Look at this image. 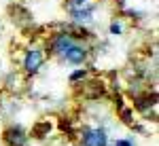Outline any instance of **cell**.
<instances>
[{"instance_id":"6da1fadb","label":"cell","mask_w":159,"mask_h":146,"mask_svg":"<svg viewBox=\"0 0 159 146\" xmlns=\"http://www.w3.org/2000/svg\"><path fill=\"white\" fill-rule=\"evenodd\" d=\"M83 146H108L106 129H102V127L85 129V134H83Z\"/></svg>"},{"instance_id":"7a4b0ae2","label":"cell","mask_w":159,"mask_h":146,"mask_svg":"<svg viewBox=\"0 0 159 146\" xmlns=\"http://www.w3.org/2000/svg\"><path fill=\"white\" fill-rule=\"evenodd\" d=\"M43 61H45L43 51H38V49H30V51L24 55V70L28 74H36L38 70H40V66H43Z\"/></svg>"},{"instance_id":"3957f363","label":"cell","mask_w":159,"mask_h":146,"mask_svg":"<svg viewBox=\"0 0 159 146\" xmlns=\"http://www.w3.org/2000/svg\"><path fill=\"white\" fill-rule=\"evenodd\" d=\"M4 140H7L9 146H25L28 135H25V131L21 127H9L7 134H4Z\"/></svg>"},{"instance_id":"277c9868","label":"cell","mask_w":159,"mask_h":146,"mask_svg":"<svg viewBox=\"0 0 159 146\" xmlns=\"http://www.w3.org/2000/svg\"><path fill=\"white\" fill-rule=\"evenodd\" d=\"M61 57H64L66 61H70V64H83V61H85V57H87V51L81 47V45H76V42H74V45L68 49Z\"/></svg>"},{"instance_id":"5b68a950","label":"cell","mask_w":159,"mask_h":146,"mask_svg":"<svg viewBox=\"0 0 159 146\" xmlns=\"http://www.w3.org/2000/svg\"><path fill=\"white\" fill-rule=\"evenodd\" d=\"M72 45H74V40L68 36V34H60V36H55V40H53V51L60 53V55H64Z\"/></svg>"},{"instance_id":"8992f818","label":"cell","mask_w":159,"mask_h":146,"mask_svg":"<svg viewBox=\"0 0 159 146\" xmlns=\"http://www.w3.org/2000/svg\"><path fill=\"white\" fill-rule=\"evenodd\" d=\"M74 21H89L91 19V9H85V11H72Z\"/></svg>"},{"instance_id":"52a82bcc","label":"cell","mask_w":159,"mask_h":146,"mask_svg":"<svg viewBox=\"0 0 159 146\" xmlns=\"http://www.w3.org/2000/svg\"><path fill=\"white\" fill-rule=\"evenodd\" d=\"M70 9L72 11H85L91 7H89V0H70Z\"/></svg>"},{"instance_id":"ba28073f","label":"cell","mask_w":159,"mask_h":146,"mask_svg":"<svg viewBox=\"0 0 159 146\" xmlns=\"http://www.w3.org/2000/svg\"><path fill=\"white\" fill-rule=\"evenodd\" d=\"M85 70H76V72H72L70 74V81H72V83H76V81H81V78H85Z\"/></svg>"},{"instance_id":"9c48e42d","label":"cell","mask_w":159,"mask_h":146,"mask_svg":"<svg viewBox=\"0 0 159 146\" xmlns=\"http://www.w3.org/2000/svg\"><path fill=\"white\" fill-rule=\"evenodd\" d=\"M121 30H123V25L119 24V21H112V24H110V34L117 36V34H121Z\"/></svg>"},{"instance_id":"30bf717a","label":"cell","mask_w":159,"mask_h":146,"mask_svg":"<svg viewBox=\"0 0 159 146\" xmlns=\"http://www.w3.org/2000/svg\"><path fill=\"white\" fill-rule=\"evenodd\" d=\"M115 146H134V144H132L129 140H117V142H115Z\"/></svg>"}]
</instances>
